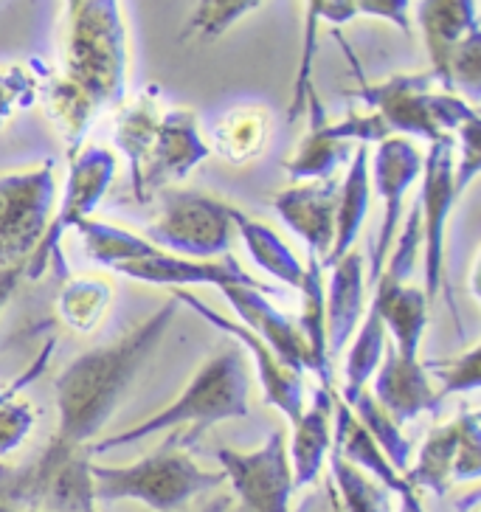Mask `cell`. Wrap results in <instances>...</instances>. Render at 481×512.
<instances>
[{
	"label": "cell",
	"instance_id": "10",
	"mask_svg": "<svg viewBox=\"0 0 481 512\" xmlns=\"http://www.w3.org/2000/svg\"><path fill=\"white\" fill-rule=\"evenodd\" d=\"M459 200L453 186V136H445L428 144L420 175V197H417V214H420V262H422V290L428 302H436L439 293L448 296L451 290L445 285V248H448V223H451L453 203ZM453 316L456 307L451 304ZM459 327V316H456ZM462 335V327H459Z\"/></svg>",
	"mask_w": 481,
	"mask_h": 512
},
{
	"label": "cell",
	"instance_id": "47",
	"mask_svg": "<svg viewBox=\"0 0 481 512\" xmlns=\"http://www.w3.org/2000/svg\"><path fill=\"white\" fill-rule=\"evenodd\" d=\"M327 498H330V512H344V507H341V501H338V496H335V490H332V484H327Z\"/></svg>",
	"mask_w": 481,
	"mask_h": 512
},
{
	"label": "cell",
	"instance_id": "3",
	"mask_svg": "<svg viewBox=\"0 0 481 512\" xmlns=\"http://www.w3.org/2000/svg\"><path fill=\"white\" fill-rule=\"evenodd\" d=\"M130 43L119 0H79L68 12L62 79L82 93L96 113L127 99Z\"/></svg>",
	"mask_w": 481,
	"mask_h": 512
},
{
	"label": "cell",
	"instance_id": "40",
	"mask_svg": "<svg viewBox=\"0 0 481 512\" xmlns=\"http://www.w3.org/2000/svg\"><path fill=\"white\" fill-rule=\"evenodd\" d=\"M40 76L34 68L15 62L0 65V127L15 116L17 110H26L40 96Z\"/></svg>",
	"mask_w": 481,
	"mask_h": 512
},
{
	"label": "cell",
	"instance_id": "14",
	"mask_svg": "<svg viewBox=\"0 0 481 512\" xmlns=\"http://www.w3.org/2000/svg\"><path fill=\"white\" fill-rule=\"evenodd\" d=\"M422 161H425V155H422L420 147L411 138L403 136L383 138L380 144H375V155L369 158V178H372V186H375L377 197L383 203L372 265H369V282L372 285L383 271L394 237L403 226V217L408 211L406 200L414 189V183H420Z\"/></svg>",
	"mask_w": 481,
	"mask_h": 512
},
{
	"label": "cell",
	"instance_id": "2",
	"mask_svg": "<svg viewBox=\"0 0 481 512\" xmlns=\"http://www.w3.org/2000/svg\"><path fill=\"white\" fill-rule=\"evenodd\" d=\"M248 414H251V369L242 349L228 347L200 363L192 380L183 386L181 394L169 406L158 408L147 420L136 422L113 437H99L91 442L88 453L102 456V453L121 451L158 434L189 431V437L195 439L211 425L245 420Z\"/></svg>",
	"mask_w": 481,
	"mask_h": 512
},
{
	"label": "cell",
	"instance_id": "8",
	"mask_svg": "<svg viewBox=\"0 0 481 512\" xmlns=\"http://www.w3.org/2000/svg\"><path fill=\"white\" fill-rule=\"evenodd\" d=\"M57 197L51 158L0 172V271L29 262L46 234Z\"/></svg>",
	"mask_w": 481,
	"mask_h": 512
},
{
	"label": "cell",
	"instance_id": "6",
	"mask_svg": "<svg viewBox=\"0 0 481 512\" xmlns=\"http://www.w3.org/2000/svg\"><path fill=\"white\" fill-rule=\"evenodd\" d=\"M161 209L144 237L166 254L189 259H226L237 228L234 206L195 189H164Z\"/></svg>",
	"mask_w": 481,
	"mask_h": 512
},
{
	"label": "cell",
	"instance_id": "33",
	"mask_svg": "<svg viewBox=\"0 0 481 512\" xmlns=\"http://www.w3.org/2000/svg\"><path fill=\"white\" fill-rule=\"evenodd\" d=\"M51 349L54 344H46L40 358L31 363L23 375H17L9 386H0V456H12L15 451H20L37 425V408L31 406V400H26L20 392L43 375L48 358H51Z\"/></svg>",
	"mask_w": 481,
	"mask_h": 512
},
{
	"label": "cell",
	"instance_id": "43",
	"mask_svg": "<svg viewBox=\"0 0 481 512\" xmlns=\"http://www.w3.org/2000/svg\"><path fill=\"white\" fill-rule=\"evenodd\" d=\"M23 265H17V268H6V271H0V313L6 310V304L9 299L15 296L17 285H20V279H23Z\"/></svg>",
	"mask_w": 481,
	"mask_h": 512
},
{
	"label": "cell",
	"instance_id": "44",
	"mask_svg": "<svg viewBox=\"0 0 481 512\" xmlns=\"http://www.w3.org/2000/svg\"><path fill=\"white\" fill-rule=\"evenodd\" d=\"M400 498V510L397 512H422V504H420V493L417 490H408V493H403Z\"/></svg>",
	"mask_w": 481,
	"mask_h": 512
},
{
	"label": "cell",
	"instance_id": "31",
	"mask_svg": "<svg viewBox=\"0 0 481 512\" xmlns=\"http://www.w3.org/2000/svg\"><path fill=\"white\" fill-rule=\"evenodd\" d=\"M116 302V287L105 276H65L57 293V318L79 335L99 330Z\"/></svg>",
	"mask_w": 481,
	"mask_h": 512
},
{
	"label": "cell",
	"instance_id": "1",
	"mask_svg": "<svg viewBox=\"0 0 481 512\" xmlns=\"http://www.w3.org/2000/svg\"><path fill=\"white\" fill-rule=\"evenodd\" d=\"M181 310V302L169 293L158 310L121 338L93 347L74 361L65 363L54 380V403H57V434L51 448L57 451H88L99 439L105 425L113 420L121 397L150 363L158 344L172 327Z\"/></svg>",
	"mask_w": 481,
	"mask_h": 512
},
{
	"label": "cell",
	"instance_id": "16",
	"mask_svg": "<svg viewBox=\"0 0 481 512\" xmlns=\"http://www.w3.org/2000/svg\"><path fill=\"white\" fill-rule=\"evenodd\" d=\"M273 211L304 245L307 254L327 262L335 242V206H338V181L293 183L271 200Z\"/></svg>",
	"mask_w": 481,
	"mask_h": 512
},
{
	"label": "cell",
	"instance_id": "28",
	"mask_svg": "<svg viewBox=\"0 0 481 512\" xmlns=\"http://www.w3.org/2000/svg\"><path fill=\"white\" fill-rule=\"evenodd\" d=\"M304 34H301V57L296 76H293V91H290V107H287V121H299L304 116V107L313 88V68H316L318 54V31L324 23L330 26H346L352 23L358 12L352 0H304Z\"/></svg>",
	"mask_w": 481,
	"mask_h": 512
},
{
	"label": "cell",
	"instance_id": "34",
	"mask_svg": "<svg viewBox=\"0 0 481 512\" xmlns=\"http://www.w3.org/2000/svg\"><path fill=\"white\" fill-rule=\"evenodd\" d=\"M76 234L82 240V251L88 254L93 265L107 268V271H116L155 248L144 234H136L130 228L99 220V217H88L85 223H79Z\"/></svg>",
	"mask_w": 481,
	"mask_h": 512
},
{
	"label": "cell",
	"instance_id": "36",
	"mask_svg": "<svg viewBox=\"0 0 481 512\" xmlns=\"http://www.w3.org/2000/svg\"><path fill=\"white\" fill-rule=\"evenodd\" d=\"M327 465H330L332 490H335L344 512H394L391 490H386L369 473L349 465L335 448L330 451Z\"/></svg>",
	"mask_w": 481,
	"mask_h": 512
},
{
	"label": "cell",
	"instance_id": "24",
	"mask_svg": "<svg viewBox=\"0 0 481 512\" xmlns=\"http://www.w3.org/2000/svg\"><path fill=\"white\" fill-rule=\"evenodd\" d=\"M304 116L310 119V130L307 136L301 138L296 152L285 161L287 175L293 183H310V181H327L335 178V172L341 166L349 164L355 144L341 141L330 130V116L321 105L318 93H310L307 107H304Z\"/></svg>",
	"mask_w": 481,
	"mask_h": 512
},
{
	"label": "cell",
	"instance_id": "9",
	"mask_svg": "<svg viewBox=\"0 0 481 512\" xmlns=\"http://www.w3.org/2000/svg\"><path fill=\"white\" fill-rule=\"evenodd\" d=\"M88 451H57L46 445L26 465H0V498L54 512H96Z\"/></svg>",
	"mask_w": 481,
	"mask_h": 512
},
{
	"label": "cell",
	"instance_id": "13",
	"mask_svg": "<svg viewBox=\"0 0 481 512\" xmlns=\"http://www.w3.org/2000/svg\"><path fill=\"white\" fill-rule=\"evenodd\" d=\"M169 293L181 302V307H189L195 316H200L214 330H220L226 338H231L234 347L245 349L251 355V363H254L265 403L276 408L290 425L299 420L304 403H307V386H304V375L299 369H293L290 363L282 361L256 332L248 330L240 321L226 318L220 310H214L209 302L195 296L192 290H169Z\"/></svg>",
	"mask_w": 481,
	"mask_h": 512
},
{
	"label": "cell",
	"instance_id": "23",
	"mask_svg": "<svg viewBox=\"0 0 481 512\" xmlns=\"http://www.w3.org/2000/svg\"><path fill=\"white\" fill-rule=\"evenodd\" d=\"M372 307L386 327L391 338V349L406 355V358H420L422 338L428 330V313L431 302L425 296L422 285L414 282H391V279H377L375 299Z\"/></svg>",
	"mask_w": 481,
	"mask_h": 512
},
{
	"label": "cell",
	"instance_id": "22",
	"mask_svg": "<svg viewBox=\"0 0 481 512\" xmlns=\"http://www.w3.org/2000/svg\"><path fill=\"white\" fill-rule=\"evenodd\" d=\"M417 26L422 31V43L428 51L431 74L442 88L445 68L453 51L465 43L467 37L479 34V9L476 0H420L417 6Z\"/></svg>",
	"mask_w": 481,
	"mask_h": 512
},
{
	"label": "cell",
	"instance_id": "7",
	"mask_svg": "<svg viewBox=\"0 0 481 512\" xmlns=\"http://www.w3.org/2000/svg\"><path fill=\"white\" fill-rule=\"evenodd\" d=\"M116 172H119V155L105 144H85L68 161V178L62 186L60 206L51 214V223L40 245L29 256L23 279L37 282L48 268H57L60 273L68 271L62 259V240L68 237V231H76L79 223L93 217L96 206L105 200L107 189L116 181Z\"/></svg>",
	"mask_w": 481,
	"mask_h": 512
},
{
	"label": "cell",
	"instance_id": "27",
	"mask_svg": "<svg viewBox=\"0 0 481 512\" xmlns=\"http://www.w3.org/2000/svg\"><path fill=\"white\" fill-rule=\"evenodd\" d=\"M372 203V178H369V147H355L346 164L344 181H338V206H335V242L324 262L330 268L341 256L349 254L358 242L366 214Z\"/></svg>",
	"mask_w": 481,
	"mask_h": 512
},
{
	"label": "cell",
	"instance_id": "11",
	"mask_svg": "<svg viewBox=\"0 0 481 512\" xmlns=\"http://www.w3.org/2000/svg\"><path fill=\"white\" fill-rule=\"evenodd\" d=\"M211 158L200 119L189 107H166L138 169L130 175V189L138 203H150L164 189L186 181L197 166Z\"/></svg>",
	"mask_w": 481,
	"mask_h": 512
},
{
	"label": "cell",
	"instance_id": "19",
	"mask_svg": "<svg viewBox=\"0 0 481 512\" xmlns=\"http://www.w3.org/2000/svg\"><path fill=\"white\" fill-rule=\"evenodd\" d=\"M332 414H335V389L318 386L310 403H304L299 420L293 422V434L287 439V456L293 470V487H313L324 473L332 451Z\"/></svg>",
	"mask_w": 481,
	"mask_h": 512
},
{
	"label": "cell",
	"instance_id": "30",
	"mask_svg": "<svg viewBox=\"0 0 481 512\" xmlns=\"http://www.w3.org/2000/svg\"><path fill=\"white\" fill-rule=\"evenodd\" d=\"M234 228H237V237L245 245L248 256L256 262V268H262L279 285L299 290L301 279H304V262L268 223H262L234 206Z\"/></svg>",
	"mask_w": 481,
	"mask_h": 512
},
{
	"label": "cell",
	"instance_id": "38",
	"mask_svg": "<svg viewBox=\"0 0 481 512\" xmlns=\"http://www.w3.org/2000/svg\"><path fill=\"white\" fill-rule=\"evenodd\" d=\"M265 0H197L186 34L200 40H217L231 26H237L242 17L256 12Z\"/></svg>",
	"mask_w": 481,
	"mask_h": 512
},
{
	"label": "cell",
	"instance_id": "48",
	"mask_svg": "<svg viewBox=\"0 0 481 512\" xmlns=\"http://www.w3.org/2000/svg\"><path fill=\"white\" fill-rule=\"evenodd\" d=\"M65 3H68V12H71V9H74L76 3H79V0H65Z\"/></svg>",
	"mask_w": 481,
	"mask_h": 512
},
{
	"label": "cell",
	"instance_id": "18",
	"mask_svg": "<svg viewBox=\"0 0 481 512\" xmlns=\"http://www.w3.org/2000/svg\"><path fill=\"white\" fill-rule=\"evenodd\" d=\"M268 293L271 290L262 285H228L220 290V296L240 316V324L256 332L282 361L290 363L293 369H299L304 375V372H310V355H307V347H304V338H301L296 321L285 316L268 299Z\"/></svg>",
	"mask_w": 481,
	"mask_h": 512
},
{
	"label": "cell",
	"instance_id": "42",
	"mask_svg": "<svg viewBox=\"0 0 481 512\" xmlns=\"http://www.w3.org/2000/svg\"><path fill=\"white\" fill-rule=\"evenodd\" d=\"M355 12L366 17L386 20L394 29H400L406 37H411V0H352Z\"/></svg>",
	"mask_w": 481,
	"mask_h": 512
},
{
	"label": "cell",
	"instance_id": "41",
	"mask_svg": "<svg viewBox=\"0 0 481 512\" xmlns=\"http://www.w3.org/2000/svg\"><path fill=\"white\" fill-rule=\"evenodd\" d=\"M481 175V116L453 133V186L462 197Z\"/></svg>",
	"mask_w": 481,
	"mask_h": 512
},
{
	"label": "cell",
	"instance_id": "45",
	"mask_svg": "<svg viewBox=\"0 0 481 512\" xmlns=\"http://www.w3.org/2000/svg\"><path fill=\"white\" fill-rule=\"evenodd\" d=\"M231 510V496H217L211 498L209 504H203L197 512H228Z\"/></svg>",
	"mask_w": 481,
	"mask_h": 512
},
{
	"label": "cell",
	"instance_id": "21",
	"mask_svg": "<svg viewBox=\"0 0 481 512\" xmlns=\"http://www.w3.org/2000/svg\"><path fill=\"white\" fill-rule=\"evenodd\" d=\"M327 304V341L330 355H341L366 316V262L361 251H349L330 265V279L324 285Z\"/></svg>",
	"mask_w": 481,
	"mask_h": 512
},
{
	"label": "cell",
	"instance_id": "20",
	"mask_svg": "<svg viewBox=\"0 0 481 512\" xmlns=\"http://www.w3.org/2000/svg\"><path fill=\"white\" fill-rule=\"evenodd\" d=\"M481 425L479 414L473 408L459 411L456 417L448 422H439L428 431V437L417 451L414 465H408L406 482L411 490H428L436 496H445L451 490L453 473H456V462H459V451L465 442L467 431Z\"/></svg>",
	"mask_w": 481,
	"mask_h": 512
},
{
	"label": "cell",
	"instance_id": "39",
	"mask_svg": "<svg viewBox=\"0 0 481 512\" xmlns=\"http://www.w3.org/2000/svg\"><path fill=\"white\" fill-rule=\"evenodd\" d=\"M431 380L439 383V397H448V394H473L479 392L481 386V349L479 344L467 347L465 352L445 358V361H436L431 366H425Z\"/></svg>",
	"mask_w": 481,
	"mask_h": 512
},
{
	"label": "cell",
	"instance_id": "32",
	"mask_svg": "<svg viewBox=\"0 0 481 512\" xmlns=\"http://www.w3.org/2000/svg\"><path fill=\"white\" fill-rule=\"evenodd\" d=\"M389 349V335L386 327L377 316V310L369 304L366 316L358 324L355 335L346 344V361H344V386H341V400L352 403L361 392L369 389V380L375 377L377 366L383 363V355Z\"/></svg>",
	"mask_w": 481,
	"mask_h": 512
},
{
	"label": "cell",
	"instance_id": "49",
	"mask_svg": "<svg viewBox=\"0 0 481 512\" xmlns=\"http://www.w3.org/2000/svg\"><path fill=\"white\" fill-rule=\"evenodd\" d=\"M470 512H479V507H476V504H473V507H470Z\"/></svg>",
	"mask_w": 481,
	"mask_h": 512
},
{
	"label": "cell",
	"instance_id": "12",
	"mask_svg": "<svg viewBox=\"0 0 481 512\" xmlns=\"http://www.w3.org/2000/svg\"><path fill=\"white\" fill-rule=\"evenodd\" d=\"M214 456L234 490L240 512H293L290 501L296 487L282 431H271L265 442L251 451L220 448Z\"/></svg>",
	"mask_w": 481,
	"mask_h": 512
},
{
	"label": "cell",
	"instance_id": "35",
	"mask_svg": "<svg viewBox=\"0 0 481 512\" xmlns=\"http://www.w3.org/2000/svg\"><path fill=\"white\" fill-rule=\"evenodd\" d=\"M46 110L48 119L54 121L57 133H60L62 144H65V155L68 161L76 152L85 147V136L96 121V107L82 96V93L71 88L62 76H51L46 85Z\"/></svg>",
	"mask_w": 481,
	"mask_h": 512
},
{
	"label": "cell",
	"instance_id": "17",
	"mask_svg": "<svg viewBox=\"0 0 481 512\" xmlns=\"http://www.w3.org/2000/svg\"><path fill=\"white\" fill-rule=\"evenodd\" d=\"M369 394L397 425H406L420 414L436 411L442 403L425 363L420 358H406L391 347L386 349L383 363L377 366Z\"/></svg>",
	"mask_w": 481,
	"mask_h": 512
},
{
	"label": "cell",
	"instance_id": "46",
	"mask_svg": "<svg viewBox=\"0 0 481 512\" xmlns=\"http://www.w3.org/2000/svg\"><path fill=\"white\" fill-rule=\"evenodd\" d=\"M0 512H54V510H40V507L15 504V501H6V498H0Z\"/></svg>",
	"mask_w": 481,
	"mask_h": 512
},
{
	"label": "cell",
	"instance_id": "26",
	"mask_svg": "<svg viewBox=\"0 0 481 512\" xmlns=\"http://www.w3.org/2000/svg\"><path fill=\"white\" fill-rule=\"evenodd\" d=\"M332 448L341 453L349 465L369 473L386 490H391V496H403L411 490L406 476L394 470L389 456L380 451V445L369 437V431L363 428L358 417L352 414V408L346 406L338 394H335V414H332Z\"/></svg>",
	"mask_w": 481,
	"mask_h": 512
},
{
	"label": "cell",
	"instance_id": "4",
	"mask_svg": "<svg viewBox=\"0 0 481 512\" xmlns=\"http://www.w3.org/2000/svg\"><path fill=\"white\" fill-rule=\"evenodd\" d=\"M91 482L96 504L138 501L152 512H178L192 498L217 490L226 476L200 465L183 434H169L161 448L130 465L91 462Z\"/></svg>",
	"mask_w": 481,
	"mask_h": 512
},
{
	"label": "cell",
	"instance_id": "15",
	"mask_svg": "<svg viewBox=\"0 0 481 512\" xmlns=\"http://www.w3.org/2000/svg\"><path fill=\"white\" fill-rule=\"evenodd\" d=\"M113 273L127 276L138 285L166 287V290H192V287L223 290L228 285H262L231 256L226 259H189V256L166 254L161 248H152L150 254L138 256Z\"/></svg>",
	"mask_w": 481,
	"mask_h": 512
},
{
	"label": "cell",
	"instance_id": "25",
	"mask_svg": "<svg viewBox=\"0 0 481 512\" xmlns=\"http://www.w3.org/2000/svg\"><path fill=\"white\" fill-rule=\"evenodd\" d=\"M273 119L265 105L228 107L211 124L209 150L220 155L226 164L248 166L259 161L271 144Z\"/></svg>",
	"mask_w": 481,
	"mask_h": 512
},
{
	"label": "cell",
	"instance_id": "29",
	"mask_svg": "<svg viewBox=\"0 0 481 512\" xmlns=\"http://www.w3.org/2000/svg\"><path fill=\"white\" fill-rule=\"evenodd\" d=\"M301 313L296 318L304 347L310 355V372H316L321 386H332V355L327 341V304H324V265L307 254L301 279Z\"/></svg>",
	"mask_w": 481,
	"mask_h": 512
},
{
	"label": "cell",
	"instance_id": "5",
	"mask_svg": "<svg viewBox=\"0 0 481 512\" xmlns=\"http://www.w3.org/2000/svg\"><path fill=\"white\" fill-rule=\"evenodd\" d=\"M346 54L352 57L349 48ZM352 65L358 74L355 96L380 116L391 136H403L411 141L420 138L425 144H434L439 138L453 136L462 124L479 116V110L459 93L442 91L431 71L394 74L380 82H369L355 57H352Z\"/></svg>",
	"mask_w": 481,
	"mask_h": 512
},
{
	"label": "cell",
	"instance_id": "37",
	"mask_svg": "<svg viewBox=\"0 0 481 512\" xmlns=\"http://www.w3.org/2000/svg\"><path fill=\"white\" fill-rule=\"evenodd\" d=\"M346 406L352 408V414H355L358 422L369 431V437L380 445V451L389 456V462L394 465V470L406 476L408 465H411V459H414V445H411V439L403 434V425H397L383 408L377 406V400L369 394V389L358 394V397H355L352 403H346Z\"/></svg>",
	"mask_w": 481,
	"mask_h": 512
}]
</instances>
